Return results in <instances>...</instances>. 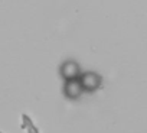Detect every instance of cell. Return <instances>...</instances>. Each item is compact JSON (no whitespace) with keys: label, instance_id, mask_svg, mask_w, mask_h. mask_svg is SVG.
Wrapping results in <instances>:
<instances>
[{"label":"cell","instance_id":"obj_3","mask_svg":"<svg viewBox=\"0 0 147 133\" xmlns=\"http://www.w3.org/2000/svg\"><path fill=\"white\" fill-rule=\"evenodd\" d=\"M82 87L80 84V80H71L65 81L63 84V96L68 100H77L82 96Z\"/></svg>","mask_w":147,"mask_h":133},{"label":"cell","instance_id":"obj_2","mask_svg":"<svg viewBox=\"0 0 147 133\" xmlns=\"http://www.w3.org/2000/svg\"><path fill=\"white\" fill-rule=\"evenodd\" d=\"M59 74L65 81L78 80L81 75V65L75 59H66L59 66Z\"/></svg>","mask_w":147,"mask_h":133},{"label":"cell","instance_id":"obj_1","mask_svg":"<svg viewBox=\"0 0 147 133\" xmlns=\"http://www.w3.org/2000/svg\"><path fill=\"white\" fill-rule=\"evenodd\" d=\"M80 84L82 87V91H87V93H94L95 90H98L102 84V78L100 74L94 73V71H87V73H82L80 75Z\"/></svg>","mask_w":147,"mask_h":133}]
</instances>
